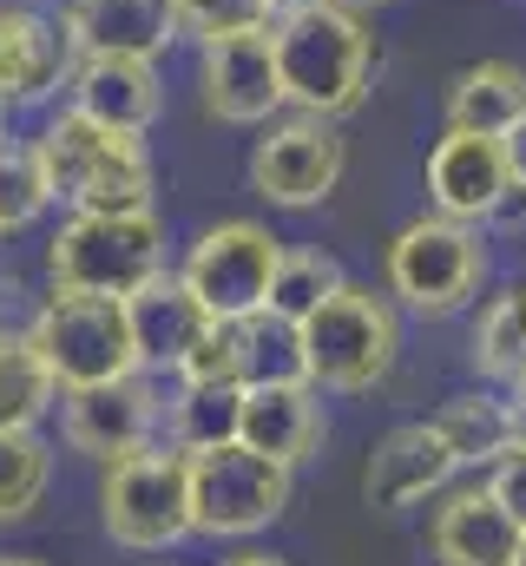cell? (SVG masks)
I'll return each instance as SVG.
<instances>
[{
	"label": "cell",
	"instance_id": "6da1fadb",
	"mask_svg": "<svg viewBox=\"0 0 526 566\" xmlns=\"http://www.w3.org/2000/svg\"><path fill=\"white\" fill-rule=\"evenodd\" d=\"M270 40H276L283 93L296 113H309V119L362 113L369 80H376V33L349 7L316 0L303 13H283V20H270Z\"/></svg>",
	"mask_w": 526,
	"mask_h": 566
},
{
	"label": "cell",
	"instance_id": "7a4b0ae2",
	"mask_svg": "<svg viewBox=\"0 0 526 566\" xmlns=\"http://www.w3.org/2000/svg\"><path fill=\"white\" fill-rule=\"evenodd\" d=\"M46 185L66 211H145L151 205V151L145 133L99 126L86 113H66L40 133Z\"/></svg>",
	"mask_w": 526,
	"mask_h": 566
},
{
	"label": "cell",
	"instance_id": "3957f363",
	"mask_svg": "<svg viewBox=\"0 0 526 566\" xmlns=\"http://www.w3.org/2000/svg\"><path fill=\"white\" fill-rule=\"evenodd\" d=\"M33 349L53 369L60 396L66 389H99L138 376V336H132L126 296H93V290H53L46 310L33 316Z\"/></svg>",
	"mask_w": 526,
	"mask_h": 566
},
{
	"label": "cell",
	"instance_id": "277c9868",
	"mask_svg": "<svg viewBox=\"0 0 526 566\" xmlns=\"http://www.w3.org/2000/svg\"><path fill=\"white\" fill-rule=\"evenodd\" d=\"M53 290H93V296H132L165 271V231L145 211H73L46 251Z\"/></svg>",
	"mask_w": 526,
	"mask_h": 566
},
{
	"label": "cell",
	"instance_id": "5b68a950",
	"mask_svg": "<svg viewBox=\"0 0 526 566\" xmlns=\"http://www.w3.org/2000/svg\"><path fill=\"white\" fill-rule=\"evenodd\" d=\"M394 349H401L394 310L376 296V290H362V283H343V290L303 323L309 389L362 396V389H376V382L394 369Z\"/></svg>",
	"mask_w": 526,
	"mask_h": 566
},
{
	"label": "cell",
	"instance_id": "8992f818",
	"mask_svg": "<svg viewBox=\"0 0 526 566\" xmlns=\"http://www.w3.org/2000/svg\"><path fill=\"white\" fill-rule=\"evenodd\" d=\"M99 514H106V534L132 554L178 547L185 534H198L191 527V454L138 448L126 461H113L99 488Z\"/></svg>",
	"mask_w": 526,
	"mask_h": 566
},
{
	"label": "cell",
	"instance_id": "52a82bcc",
	"mask_svg": "<svg viewBox=\"0 0 526 566\" xmlns=\"http://www.w3.org/2000/svg\"><path fill=\"white\" fill-rule=\"evenodd\" d=\"M290 507V461H270L251 441H218L191 454V527L211 541H244Z\"/></svg>",
	"mask_w": 526,
	"mask_h": 566
},
{
	"label": "cell",
	"instance_id": "ba28073f",
	"mask_svg": "<svg viewBox=\"0 0 526 566\" xmlns=\"http://www.w3.org/2000/svg\"><path fill=\"white\" fill-rule=\"evenodd\" d=\"M481 283H487V251H481V231L461 218H441V211L414 218L389 244V290L421 316L467 310V296Z\"/></svg>",
	"mask_w": 526,
	"mask_h": 566
},
{
	"label": "cell",
	"instance_id": "9c48e42d",
	"mask_svg": "<svg viewBox=\"0 0 526 566\" xmlns=\"http://www.w3.org/2000/svg\"><path fill=\"white\" fill-rule=\"evenodd\" d=\"M276 264H283V244L251 218H231V224H211L191 244L178 277L191 283V296L211 310V323H244V316L270 310Z\"/></svg>",
	"mask_w": 526,
	"mask_h": 566
},
{
	"label": "cell",
	"instance_id": "30bf717a",
	"mask_svg": "<svg viewBox=\"0 0 526 566\" xmlns=\"http://www.w3.org/2000/svg\"><path fill=\"white\" fill-rule=\"evenodd\" d=\"M343 165H349V145L336 133V119L296 113L290 126H276V133L257 139V151H251V191L263 205L309 211V205H323L343 185Z\"/></svg>",
	"mask_w": 526,
	"mask_h": 566
},
{
	"label": "cell",
	"instance_id": "8fae6325",
	"mask_svg": "<svg viewBox=\"0 0 526 566\" xmlns=\"http://www.w3.org/2000/svg\"><path fill=\"white\" fill-rule=\"evenodd\" d=\"M198 80H204V113L224 119V126H263L276 106H290L270 27L204 40V66H198Z\"/></svg>",
	"mask_w": 526,
	"mask_h": 566
},
{
	"label": "cell",
	"instance_id": "7c38bea8",
	"mask_svg": "<svg viewBox=\"0 0 526 566\" xmlns=\"http://www.w3.org/2000/svg\"><path fill=\"white\" fill-rule=\"evenodd\" d=\"M514 171H507V139H487V133H441L428 151V205L441 218H461V224H487L494 205L507 198Z\"/></svg>",
	"mask_w": 526,
	"mask_h": 566
},
{
	"label": "cell",
	"instance_id": "4fadbf2b",
	"mask_svg": "<svg viewBox=\"0 0 526 566\" xmlns=\"http://www.w3.org/2000/svg\"><path fill=\"white\" fill-rule=\"evenodd\" d=\"M454 468H461V461H454V448L441 441V428L434 422H401L376 441V454H369V468H362V494H369V507H414V501L441 494V488L454 481Z\"/></svg>",
	"mask_w": 526,
	"mask_h": 566
},
{
	"label": "cell",
	"instance_id": "5bb4252c",
	"mask_svg": "<svg viewBox=\"0 0 526 566\" xmlns=\"http://www.w3.org/2000/svg\"><path fill=\"white\" fill-rule=\"evenodd\" d=\"M73 66L80 53L66 40V20H46L33 7H0V106L53 93L60 80H73Z\"/></svg>",
	"mask_w": 526,
	"mask_h": 566
},
{
	"label": "cell",
	"instance_id": "9a60e30c",
	"mask_svg": "<svg viewBox=\"0 0 526 566\" xmlns=\"http://www.w3.org/2000/svg\"><path fill=\"white\" fill-rule=\"evenodd\" d=\"M165 93H158V66L138 53H86L73 66V113L119 126V133H151Z\"/></svg>",
	"mask_w": 526,
	"mask_h": 566
},
{
	"label": "cell",
	"instance_id": "2e32d148",
	"mask_svg": "<svg viewBox=\"0 0 526 566\" xmlns=\"http://www.w3.org/2000/svg\"><path fill=\"white\" fill-rule=\"evenodd\" d=\"M151 434V389L126 376V382H99V389H66V441L93 461H126Z\"/></svg>",
	"mask_w": 526,
	"mask_h": 566
},
{
	"label": "cell",
	"instance_id": "e0dca14e",
	"mask_svg": "<svg viewBox=\"0 0 526 566\" xmlns=\"http://www.w3.org/2000/svg\"><path fill=\"white\" fill-rule=\"evenodd\" d=\"M66 40L73 53H138V60H158L178 33V13L171 0H66Z\"/></svg>",
	"mask_w": 526,
	"mask_h": 566
},
{
	"label": "cell",
	"instance_id": "ac0fdd59",
	"mask_svg": "<svg viewBox=\"0 0 526 566\" xmlns=\"http://www.w3.org/2000/svg\"><path fill=\"white\" fill-rule=\"evenodd\" d=\"M526 527L501 507L494 488H467L434 514V560L441 566H520Z\"/></svg>",
	"mask_w": 526,
	"mask_h": 566
},
{
	"label": "cell",
	"instance_id": "d6986e66",
	"mask_svg": "<svg viewBox=\"0 0 526 566\" xmlns=\"http://www.w3.org/2000/svg\"><path fill=\"white\" fill-rule=\"evenodd\" d=\"M126 310H132V336H138V363L145 369H178L198 349V336L211 329V310L191 296V283L171 277V271H158L145 290H132Z\"/></svg>",
	"mask_w": 526,
	"mask_h": 566
},
{
	"label": "cell",
	"instance_id": "ffe728a7",
	"mask_svg": "<svg viewBox=\"0 0 526 566\" xmlns=\"http://www.w3.org/2000/svg\"><path fill=\"white\" fill-rule=\"evenodd\" d=\"M448 133H487L507 139L526 119V66L514 60H474L448 80Z\"/></svg>",
	"mask_w": 526,
	"mask_h": 566
},
{
	"label": "cell",
	"instance_id": "44dd1931",
	"mask_svg": "<svg viewBox=\"0 0 526 566\" xmlns=\"http://www.w3.org/2000/svg\"><path fill=\"white\" fill-rule=\"evenodd\" d=\"M238 441H251L270 461H303L323 441V409L309 382H270V389H244V428Z\"/></svg>",
	"mask_w": 526,
	"mask_h": 566
},
{
	"label": "cell",
	"instance_id": "7402d4cb",
	"mask_svg": "<svg viewBox=\"0 0 526 566\" xmlns=\"http://www.w3.org/2000/svg\"><path fill=\"white\" fill-rule=\"evenodd\" d=\"M428 422L441 428V441L454 448V461L461 468H494L520 434H514V402L507 396H454V402H441Z\"/></svg>",
	"mask_w": 526,
	"mask_h": 566
},
{
	"label": "cell",
	"instance_id": "603a6c76",
	"mask_svg": "<svg viewBox=\"0 0 526 566\" xmlns=\"http://www.w3.org/2000/svg\"><path fill=\"white\" fill-rule=\"evenodd\" d=\"M238 382L270 389V382H309V356H303V323L257 310L238 323Z\"/></svg>",
	"mask_w": 526,
	"mask_h": 566
},
{
	"label": "cell",
	"instance_id": "cb8c5ba5",
	"mask_svg": "<svg viewBox=\"0 0 526 566\" xmlns=\"http://www.w3.org/2000/svg\"><path fill=\"white\" fill-rule=\"evenodd\" d=\"M53 369L40 363V349H33V336L20 329V336H7L0 329V434H27V428L46 416V402H53Z\"/></svg>",
	"mask_w": 526,
	"mask_h": 566
},
{
	"label": "cell",
	"instance_id": "d4e9b609",
	"mask_svg": "<svg viewBox=\"0 0 526 566\" xmlns=\"http://www.w3.org/2000/svg\"><path fill=\"white\" fill-rule=\"evenodd\" d=\"M171 428H178V448L185 454L218 448V441H238V428H244V382H185Z\"/></svg>",
	"mask_w": 526,
	"mask_h": 566
},
{
	"label": "cell",
	"instance_id": "484cf974",
	"mask_svg": "<svg viewBox=\"0 0 526 566\" xmlns=\"http://www.w3.org/2000/svg\"><path fill=\"white\" fill-rule=\"evenodd\" d=\"M467 356H474V369H481L487 382H507V389L526 382V310H520V296H494V303L481 310Z\"/></svg>",
	"mask_w": 526,
	"mask_h": 566
},
{
	"label": "cell",
	"instance_id": "4316f807",
	"mask_svg": "<svg viewBox=\"0 0 526 566\" xmlns=\"http://www.w3.org/2000/svg\"><path fill=\"white\" fill-rule=\"evenodd\" d=\"M343 264L329 251H290L283 244V264H276V283H270V310L290 316V323H309L336 290H343Z\"/></svg>",
	"mask_w": 526,
	"mask_h": 566
},
{
	"label": "cell",
	"instance_id": "83f0119b",
	"mask_svg": "<svg viewBox=\"0 0 526 566\" xmlns=\"http://www.w3.org/2000/svg\"><path fill=\"white\" fill-rule=\"evenodd\" d=\"M46 205H53V185H46L40 145L0 139V231H27Z\"/></svg>",
	"mask_w": 526,
	"mask_h": 566
},
{
	"label": "cell",
	"instance_id": "f1b7e54d",
	"mask_svg": "<svg viewBox=\"0 0 526 566\" xmlns=\"http://www.w3.org/2000/svg\"><path fill=\"white\" fill-rule=\"evenodd\" d=\"M46 494V448L27 434H0V521H20L33 514Z\"/></svg>",
	"mask_w": 526,
	"mask_h": 566
},
{
	"label": "cell",
	"instance_id": "f546056e",
	"mask_svg": "<svg viewBox=\"0 0 526 566\" xmlns=\"http://www.w3.org/2000/svg\"><path fill=\"white\" fill-rule=\"evenodd\" d=\"M171 13H178V33H198V40L270 27V0H171Z\"/></svg>",
	"mask_w": 526,
	"mask_h": 566
},
{
	"label": "cell",
	"instance_id": "4dcf8cb0",
	"mask_svg": "<svg viewBox=\"0 0 526 566\" xmlns=\"http://www.w3.org/2000/svg\"><path fill=\"white\" fill-rule=\"evenodd\" d=\"M185 382H238V323H211L198 349L178 363Z\"/></svg>",
	"mask_w": 526,
	"mask_h": 566
},
{
	"label": "cell",
	"instance_id": "1f68e13d",
	"mask_svg": "<svg viewBox=\"0 0 526 566\" xmlns=\"http://www.w3.org/2000/svg\"><path fill=\"white\" fill-rule=\"evenodd\" d=\"M487 488L501 494V507H507V514L526 527V441H514V448L494 461V481H487Z\"/></svg>",
	"mask_w": 526,
	"mask_h": 566
},
{
	"label": "cell",
	"instance_id": "d6a6232c",
	"mask_svg": "<svg viewBox=\"0 0 526 566\" xmlns=\"http://www.w3.org/2000/svg\"><path fill=\"white\" fill-rule=\"evenodd\" d=\"M487 224H501V231H520L526 224V185H507V198L494 205V218Z\"/></svg>",
	"mask_w": 526,
	"mask_h": 566
},
{
	"label": "cell",
	"instance_id": "836d02e7",
	"mask_svg": "<svg viewBox=\"0 0 526 566\" xmlns=\"http://www.w3.org/2000/svg\"><path fill=\"white\" fill-rule=\"evenodd\" d=\"M507 171H514V185H526V119L507 133Z\"/></svg>",
	"mask_w": 526,
	"mask_h": 566
},
{
	"label": "cell",
	"instance_id": "e575fe53",
	"mask_svg": "<svg viewBox=\"0 0 526 566\" xmlns=\"http://www.w3.org/2000/svg\"><path fill=\"white\" fill-rule=\"evenodd\" d=\"M507 402H514V434L526 441V382H514V396H507Z\"/></svg>",
	"mask_w": 526,
	"mask_h": 566
},
{
	"label": "cell",
	"instance_id": "d590c367",
	"mask_svg": "<svg viewBox=\"0 0 526 566\" xmlns=\"http://www.w3.org/2000/svg\"><path fill=\"white\" fill-rule=\"evenodd\" d=\"M303 7H316V0H270V20H283V13H303Z\"/></svg>",
	"mask_w": 526,
	"mask_h": 566
},
{
	"label": "cell",
	"instance_id": "8d00e7d4",
	"mask_svg": "<svg viewBox=\"0 0 526 566\" xmlns=\"http://www.w3.org/2000/svg\"><path fill=\"white\" fill-rule=\"evenodd\" d=\"M336 7H349V13H369V7H389V0H336Z\"/></svg>",
	"mask_w": 526,
	"mask_h": 566
},
{
	"label": "cell",
	"instance_id": "74e56055",
	"mask_svg": "<svg viewBox=\"0 0 526 566\" xmlns=\"http://www.w3.org/2000/svg\"><path fill=\"white\" fill-rule=\"evenodd\" d=\"M231 566H283V560H270V554H244V560H231Z\"/></svg>",
	"mask_w": 526,
	"mask_h": 566
},
{
	"label": "cell",
	"instance_id": "f35d334b",
	"mask_svg": "<svg viewBox=\"0 0 526 566\" xmlns=\"http://www.w3.org/2000/svg\"><path fill=\"white\" fill-rule=\"evenodd\" d=\"M0 566H40V560H0Z\"/></svg>",
	"mask_w": 526,
	"mask_h": 566
},
{
	"label": "cell",
	"instance_id": "ab89813d",
	"mask_svg": "<svg viewBox=\"0 0 526 566\" xmlns=\"http://www.w3.org/2000/svg\"><path fill=\"white\" fill-rule=\"evenodd\" d=\"M514 296H520V310H526V283H520V290H514Z\"/></svg>",
	"mask_w": 526,
	"mask_h": 566
},
{
	"label": "cell",
	"instance_id": "60d3db41",
	"mask_svg": "<svg viewBox=\"0 0 526 566\" xmlns=\"http://www.w3.org/2000/svg\"><path fill=\"white\" fill-rule=\"evenodd\" d=\"M520 566H526V541H520Z\"/></svg>",
	"mask_w": 526,
	"mask_h": 566
},
{
	"label": "cell",
	"instance_id": "b9f144b4",
	"mask_svg": "<svg viewBox=\"0 0 526 566\" xmlns=\"http://www.w3.org/2000/svg\"><path fill=\"white\" fill-rule=\"evenodd\" d=\"M0 238H7V231H0Z\"/></svg>",
	"mask_w": 526,
	"mask_h": 566
}]
</instances>
